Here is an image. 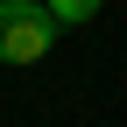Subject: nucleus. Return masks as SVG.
<instances>
[{
  "instance_id": "nucleus-2",
  "label": "nucleus",
  "mask_w": 127,
  "mask_h": 127,
  "mask_svg": "<svg viewBox=\"0 0 127 127\" xmlns=\"http://www.w3.org/2000/svg\"><path fill=\"white\" fill-rule=\"evenodd\" d=\"M42 7H50V21H57V28H85V21H99L106 0H42Z\"/></svg>"
},
{
  "instance_id": "nucleus-1",
  "label": "nucleus",
  "mask_w": 127,
  "mask_h": 127,
  "mask_svg": "<svg viewBox=\"0 0 127 127\" xmlns=\"http://www.w3.org/2000/svg\"><path fill=\"white\" fill-rule=\"evenodd\" d=\"M57 35H64V28L50 21L42 0H0V64L28 71V64H42L57 50Z\"/></svg>"
}]
</instances>
